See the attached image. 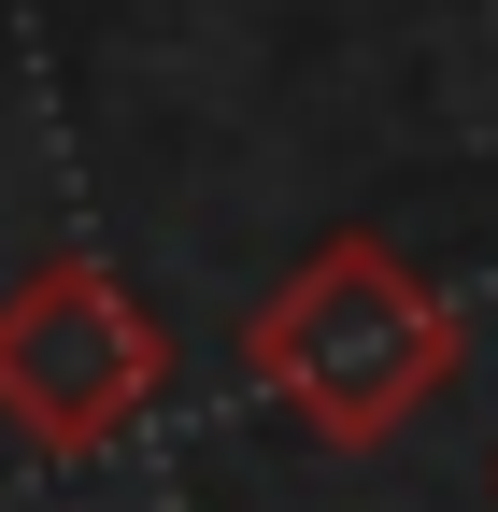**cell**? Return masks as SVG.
Returning <instances> with one entry per match:
<instances>
[{"instance_id": "2", "label": "cell", "mask_w": 498, "mask_h": 512, "mask_svg": "<svg viewBox=\"0 0 498 512\" xmlns=\"http://www.w3.org/2000/svg\"><path fill=\"white\" fill-rule=\"evenodd\" d=\"M157 399H171V328L114 256L57 242V256H29L0 285V427L29 456H57V470L114 456Z\"/></svg>"}, {"instance_id": "1", "label": "cell", "mask_w": 498, "mask_h": 512, "mask_svg": "<svg viewBox=\"0 0 498 512\" xmlns=\"http://www.w3.org/2000/svg\"><path fill=\"white\" fill-rule=\"evenodd\" d=\"M456 356H470L456 299L427 285L385 228H328L257 313H242V370H257V399H285L328 456H385V441L456 384Z\"/></svg>"}]
</instances>
